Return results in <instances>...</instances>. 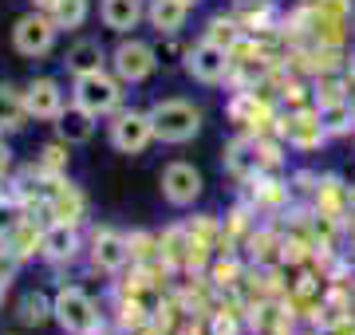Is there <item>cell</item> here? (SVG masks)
<instances>
[{
	"label": "cell",
	"mask_w": 355,
	"mask_h": 335,
	"mask_svg": "<svg viewBox=\"0 0 355 335\" xmlns=\"http://www.w3.org/2000/svg\"><path fill=\"white\" fill-rule=\"evenodd\" d=\"M150 123L162 142H190L198 134V127H202V115L186 99H162V103L150 107Z\"/></svg>",
	"instance_id": "6da1fadb"
},
{
	"label": "cell",
	"mask_w": 355,
	"mask_h": 335,
	"mask_svg": "<svg viewBox=\"0 0 355 335\" xmlns=\"http://www.w3.org/2000/svg\"><path fill=\"white\" fill-rule=\"evenodd\" d=\"M51 311H55L60 327L71 332V335H87V332H95V323H99V311H95L91 296L79 292V288H64V292L55 296V304H51Z\"/></svg>",
	"instance_id": "7a4b0ae2"
},
{
	"label": "cell",
	"mask_w": 355,
	"mask_h": 335,
	"mask_svg": "<svg viewBox=\"0 0 355 335\" xmlns=\"http://www.w3.org/2000/svg\"><path fill=\"white\" fill-rule=\"evenodd\" d=\"M119 99H123L119 83H114L111 75H103V71H91V75L76 79V103L83 107V111H91V115H107V111H114Z\"/></svg>",
	"instance_id": "3957f363"
},
{
	"label": "cell",
	"mask_w": 355,
	"mask_h": 335,
	"mask_svg": "<svg viewBox=\"0 0 355 335\" xmlns=\"http://www.w3.org/2000/svg\"><path fill=\"white\" fill-rule=\"evenodd\" d=\"M55 20H48V16H20L16 20V32H12V39H16V52L20 55H44L51 48V39H55Z\"/></svg>",
	"instance_id": "277c9868"
},
{
	"label": "cell",
	"mask_w": 355,
	"mask_h": 335,
	"mask_svg": "<svg viewBox=\"0 0 355 335\" xmlns=\"http://www.w3.org/2000/svg\"><path fill=\"white\" fill-rule=\"evenodd\" d=\"M150 138H154V123H150V115H139V111L119 115V123L111 127V142L123 150V154H139V150H146V142Z\"/></svg>",
	"instance_id": "5b68a950"
},
{
	"label": "cell",
	"mask_w": 355,
	"mask_h": 335,
	"mask_svg": "<svg viewBox=\"0 0 355 335\" xmlns=\"http://www.w3.org/2000/svg\"><path fill=\"white\" fill-rule=\"evenodd\" d=\"M162 194L170 206H193V197L202 194V174L186 162H174V166H166L162 174Z\"/></svg>",
	"instance_id": "8992f818"
},
{
	"label": "cell",
	"mask_w": 355,
	"mask_h": 335,
	"mask_svg": "<svg viewBox=\"0 0 355 335\" xmlns=\"http://www.w3.org/2000/svg\"><path fill=\"white\" fill-rule=\"evenodd\" d=\"M225 48L221 44H214V39H205V44H198V48H190V55H186V67H190L193 79H202V83H217V79L225 75Z\"/></svg>",
	"instance_id": "52a82bcc"
},
{
	"label": "cell",
	"mask_w": 355,
	"mask_h": 335,
	"mask_svg": "<svg viewBox=\"0 0 355 335\" xmlns=\"http://www.w3.org/2000/svg\"><path fill=\"white\" fill-rule=\"evenodd\" d=\"M114 71L119 79H127V83H139L154 71V52L139 39H130V44H119V52H114Z\"/></svg>",
	"instance_id": "ba28073f"
},
{
	"label": "cell",
	"mask_w": 355,
	"mask_h": 335,
	"mask_svg": "<svg viewBox=\"0 0 355 335\" xmlns=\"http://www.w3.org/2000/svg\"><path fill=\"white\" fill-rule=\"evenodd\" d=\"M24 103H28V115H36V118H60L64 115V95L55 87V79H36V83L28 87Z\"/></svg>",
	"instance_id": "9c48e42d"
},
{
	"label": "cell",
	"mask_w": 355,
	"mask_h": 335,
	"mask_svg": "<svg viewBox=\"0 0 355 335\" xmlns=\"http://www.w3.org/2000/svg\"><path fill=\"white\" fill-rule=\"evenodd\" d=\"M91 257H95L99 269H123V264H127V241H123L119 233L103 229V233H95V241H91Z\"/></svg>",
	"instance_id": "30bf717a"
},
{
	"label": "cell",
	"mask_w": 355,
	"mask_h": 335,
	"mask_svg": "<svg viewBox=\"0 0 355 335\" xmlns=\"http://www.w3.org/2000/svg\"><path fill=\"white\" fill-rule=\"evenodd\" d=\"M44 253H48L51 260H71L76 257V248H79V241H76V229L67 225V221H60V225H51L48 233H44Z\"/></svg>",
	"instance_id": "8fae6325"
},
{
	"label": "cell",
	"mask_w": 355,
	"mask_h": 335,
	"mask_svg": "<svg viewBox=\"0 0 355 335\" xmlns=\"http://www.w3.org/2000/svg\"><path fill=\"white\" fill-rule=\"evenodd\" d=\"M139 16H142L139 0H103V20H107V28H114V32L135 28L139 24Z\"/></svg>",
	"instance_id": "7c38bea8"
},
{
	"label": "cell",
	"mask_w": 355,
	"mask_h": 335,
	"mask_svg": "<svg viewBox=\"0 0 355 335\" xmlns=\"http://www.w3.org/2000/svg\"><path fill=\"white\" fill-rule=\"evenodd\" d=\"M24 115H28V103L24 95L8 83H0V127L4 130H20L24 127Z\"/></svg>",
	"instance_id": "4fadbf2b"
},
{
	"label": "cell",
	"mask_w": 355,
	"mask_h": 335,
	"mask_svg": "<svg viewBox=\"0 0 355 335\" xmlns=\"http://www.w3.org/2000/svg\"><path fill=\"white\" fill-rule=\"evenodd\" d=\"M60 134H64V142H87L95 134V115L76 103V111L60 115Z\"/></svg>",
	"instance_id": "5bb4252c"
},
{
	"label": "cell",
	"mask_w": 355,
	"mask_h": 335,
	"mask_svg": "<svg viewBox=\"0 0 355 335\" xmlns=\"http://www.w3.org/2000/svg\"><path fill=\"white\" fill-rule=\"evenodd\" d=\"M150 24L158 32H178L186 24V4L182 0H150Z\"/></svg>",
	"instance_id": "9a60e30c"
},
{
	"label": "cell",
	"mask_w": 355,
	"mask_h": 335,
	"mask_svg": "<svg viewBox=\"0 0 355 335\" xmlns=\"http://www.w3.org/2000/svg\"><path fill=\"white\" fill-rule=\"evenodd\" d=\"M67 67H71L76 75L103 71V48L95 44V39H83V44H76V48H71V55H67Z\"/></svg>",
	"instance_id": "2e32d148"
},
{
	"label": "cell",
	"mask_w": 355,
	"mask_h": 335,
	"mask_svg": "<svg viewBox=\"0 0 355 335\" xmlns=\"http://www.w3.org/2000/svg\"><path fill=\"white\" fill-rule=\"evenodd\" d=\"M229 170L233 174H253L257 170V142H249V138L233 142L229 146Z\"/></svg>",
	"instance_id": "e0dca14e"
},
{
	"label": "cell",
	"mask_w": 355,
	"mask_h": 335,
	"mask_svg": "<svg viewBox=\"0 0 355 335\" xmlns=\"http://www.w3.org/2000/svg\"><path fill=\"white\" fill-rule=\"evenodd\" d=\"M288 138L296 142V146H316V142L324 138V123H320V118H292Z\"/></svg>",
	"instance_id": "ac0fdd59"
},
{
	"label": "cell",
	"mask_w": 355,
	"mask_h": 335,
	"mask_svg": "<svg viewBox=\"0 0 355 335\" xmlns=\"http://www.w3.org/2000/svg\"><path fill=\"white\" fill-rule=\"evenodd\" d=\"M51 16H55L60 28H76V24H83V16H87V0H60V4L51 8Z\"/></svg>",
	"instance_id": "d6986e66"
},
{
	"label": "cell",
	"mask_w": 355,
	"mask_h": 335,
	"mask_svg": "<svg viewBox=\"0 0 355 335\" xmlns=\"http://www.w3.org/2000/svg\"><path fill=\"white\" fill-rule=\"evenodd\" d=\"M320 123H324V130H343L352 123V107H343V103L320 107Z\"/></svg>",
	"instance_id": "ffe728a7"
},
{
	"label": "cell",
	"mask_w": 355,
	"mask_h": 335,
	"mask_svg": "<svg viewBox=\"0 0 355 335\" xmlns=\"http://www.w3.org/2000/svg\"><path fill=\"white\" fill-rule=\"evenodd\" d=\"M48 300L44 296H24V304H20V320L24 323H44L48 320Z\"/></svg>",
	"instance_id": "44dd1931"
},
{
	"label": "cell",
	"mask_w": 355,
	"mask_h": 335,
	"mask_svg": "<svg viewBox=\"0 0 355 335\" xmlns=\"http://www.w3.org/2000/svg\"><path fill=\"white\" fill-rule=\"evenodd\" d=\"M79 209H83L79 194H71V190H67V194H60V201H55V217L71 225V221H79Z\"/></svg>",
	"instance_id": "7402d4cb"
},
{
	"label": "cell",
	"mask_w": 355,
	"mask_h": 335,
	"mask_svg": "<svg viewBox=\"0 0 355 335\" xmlns=\"http://www.w3.org/2000/svg\"><path fill=\"white\" fill-rule=\"evenodd\" d=\"M209 39H214V44H221V39L233 44V39H237V28L229 24V20H214V24H209Z\"/></svg>",
	"instance_id": "603a6c76"
},
{
	"label": "cell",
	"mask_w": 355,
	"mask_h": 335,
	"mask_svg": "<svg viewBox=\"0 0 355 335\" xmlns=\"http://www.w3.org/2000/svg\"><path fill=\"white\" fill-rule=\"evenodd\" d=\"M16 225H20L16 209H12V206H0V237H4V233H12Z\"/></svg>",
	"instance_id": "cb8c5ba5"
},
{
	"label": "cell",
	"mask_w": 355,
	"mask_h": 335,
	"mask_svg": "<svg viewBox=\"0 0 355 335\" xmlns=\"http://www.w3.org/2000/svg\"><path fill=\"white\" fill-rule=\"evenodd\" d=\"M8 170H12V150H8V146L0 142V178H4Z\"/></svg>",
	"instance_id": "d4e9b609"
},
{
	"label": "cell",
	"mask_w": 355,
	"mask_h": 335,
	"mask_svg": "<svg viewBox=\"0 0 355 335\" xmlns=\"http://www.w3.org/2000/svg\"><path fill=\"white\" fill-rule=\"evenodd\" d=\"M44 162H48V166H60V162H64V154H60V150H55V146H48V150H44Z\"/></svg>",
	"instance_id": "484cf974"
},
{
	"label": "cell",
	"mask_w": 355,
	"mask_h": 335,
	"mask_svg": "<svg viewBox=\"0 0 355 335\" xmlns=\"http://www.w3.org/2000/svg\"><path fill=\"white\" fill-rule=\"evenodd\" d=\"M237 327H233V320H217V335H233Z\"/></svg>",
	"instance_id": "4316f807"
},
{
	"label": "cell",
	"mask_w": 355,
	"mask_h": 335,
	"mask_svg": "<svg viewBox=\"0 0 355 335\" xmlns=\"http://www.w3.org/2000/svg\"><path fill=\"white\" fill-rule=\"evenodd\" d=\"M8 272H12V257H0V276L8 280Z\"/></svg>",
	"instance_id": "83f0119b"
},
{
	"label": "cell",
	"mask_w": 355,
	"mask_h": 335,
	"mask_svg": "<svg viewBox=\"0 0 355 335\" xmlns=\"http://www.w3.org/2000/svg\"><path fill=\"white\" fill-rule=\"evenodd\" d=\"M32 4H36V8H55L60 0H32Z\"/></svg>",
	"instance_id": "f1b7e54d"
},
{
	"label": "cell",
	"mask_w": 355,
	"mask_h": 335,
	"mask_svg": "<svg viewBox=\"0 0 355 335\" xmlns=\"http://www.w3.org/2000/svg\"><path fill=\"white\" fill-rule=\"evenodd\" d=\"M4 284H8V280H4V276H0V300H4Z\"/></svg>",
	"instance_id": "f546056e"
},
{
	"label": "cell",
	"mask_w": 355,
	"mask_h": 335,
	"mask_svg": "<svg viewBox=\"0 0 355 335\" xmlns=\"http://www.w3.org/2000/svg\"><path fill=\"white\" fill-rule=\"evenodd\" d=\"M182 4H186V8H190V4H198V0H182Z\"/></svg>",
	"instance_id": "4dcf8cb0"
}]
</instances>
